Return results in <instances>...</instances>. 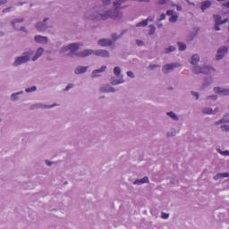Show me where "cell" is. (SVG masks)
I'll return each instance as SVG.
<instances>
[{
	"label": "cell",
	"instance_id": "6da1fadb",
	"mask_svg": "<svg viewBox=\"0 0 229 229\" xmlns=\"http://www.w3.org/2000/svg\"><path fill=\"white\" fill-rule=\"evenodd\" d=\"M123 17V13L120 12V11L115 10V9H112V10H108V11H105L103 12L102 13L99 14L98 20H105L107 19H115V20H119Z\"/></svg>",
	"mask_w": 229,
	"mask_h": 229
},
{
	"label": "cell",
	"instance_id": "7a4b0ae2",
	"mask_svg": "<svg viewBox=\"0 0 229 229\" xmlns=\"http://www.w3.org/2000/svg\"><path fill=\"white\" fill-rule=\"evenodd\" d=\"M81 46H82V43L81 42L71 43L69 45L62 47L61 50H60V52H61V53H67V52H69V53H71V54H73L77 51Z\"/></svg>",
	"mask_w": 229,
	"mask_h": 229
},
{
	"label": "cell",
	"instance_id": "3957f363",
	"mask_svg": "<svg viewBox=\"0 0 229 229\" xmlns=\"http://www.w3.org/2000/svg\"><path fill=\"white\" fill-rule=\"evenodd\" d=\"M31 54H32V51L31 50H30V51L25 52L23 55L17 56V57L15 58L13 65V66H18V65H20V64H24V63H27L29 60L30 59V56H31Z\"/></svg>",
	"mask_w": 229,
	"mask_h": 229
},
{
	"label": "cell",
	"instance_id": "277c9868",
	"mask_svg": "<svg viewBox=\"0 0 229 229\" xmlns=\"http://www.w3.org/2000/svg\"><path fill=\"white\" fill-rule=\"evenodd\" d=\"M192 70H193V73H196V74L203 73V74L208 75V74H210V72H211L212 70H214V69L212 68V67L209 66V65H203V66H198V65H196V66H193Z\"/></svg>",
	"mask_w": 229,
	"mask_h": 229
},
{
	"label": "cell",
	"instance_id": "5b68a950",
	"mask_svg": "<svg viewBox=\"0 0 229 229\" xmlns=\"http://www.w3.org/2000/svg\"><path fill=\"white\" fill-rule=\"evenodd\" d=\"M57 103H52V104H43V103H35L33 105L30 106V109L34 110V109H49V108H53L55 107H57Z\"/></svg>",
	"mask_w": 229,
	"mask_h": 229
},
{
	"label": "cell",
	"instance_id": "8992f818",
	"mask_svg": "<svg viewBox=\"0 0 229 229\" xmlns=\"http://www.w3.org/2000/svg\"><path fill=\"white\" fill-rule=\"evenodd\" d=\"M181 66V64L179 63H171V64H167L162 67V72L164 73H168L172 72L175 69Z\"/></svg>",
	"mask_w": 229,
	"mask_h": 229
},
{
	"label": "cell",
	"instance_id": "52a82bcc",
	"mask_svg": "<svg viewBox=\"0 0 229 229\" xmlns=\"http://www.w3.org/2000/svg\"><path fill=\"white\" fill-rule=\"evenodd\" d=\"M213 18H214V21H215L214 30H220V29H219V26L222 25V24L227 23V21H228V18H226L225 20H222V19H221V17H220V15H219V14H214Z\"/></svg>",
	"mask_w": 229,
	"mask_h": 229
},
{
	"label": "cell",
	"instance_id": "ba28073f",
	"mask_svg": "<svg viewBox=\"0 0 229 229\" xmlns=\"http://www.w3.org/2000/svg\"><path fill=\"white\" fill-rule=\"evenodd\" d=\"M227 50H228V47H227V46H222V47H220L218 49V51H217V55H216V57H215V59L216 60H221L224 56H226V54L227 53Z\"/></svg>",
	"mask_w": 229,
	"mask_h": 229
},
{
	"label": "cell",
	"instance_id": "9c48e42d",
	"mask_svg": "<svg viewBox=\"0 0 229 229\" xmlns=\"http://www.w3.org/2000/svg\"><path fill=\"white\" fill-rule=\"evenodd\" d=\"M47 21H48V18H46L44 19L43 21H39L35 24V28L39 31H44L47 29Z\"/></svg>",
	"mask_w": 229,
	"mask_h": 229
},
{
	"label": "cell",
	"instance_id": "30bf717a",
	"mask_svg": "<svg viewBox=\"0 0 229 229\" xmlns=\"http://www.w3.org/2000/svg\"><path fill=\"white\" fill-rule=\"evenodd\" d=\"M99 91L102 93H111V92L116 91V90L114 87L110 86L109 84H104L99 88Z\"/></svg>",
	"mask_w": 229,
	"mask_h": 229
},
{
	"label": "cell",
	"instance_id": "8fae6325",
	"mask_svg": "<svg viewBox=\"0 0 229 229\" xmlns=\"http://www.w3.org/2000/svg\"><path fill=\"white\" fill-rule=\"evenodd\" d=\"M213 91L216 93V95H223V96H227V95H229V90L227 88L215 87V88L213 89Z\"/></svg>",
	"mask_w": 229,
	"mask_h": 229
},
{
	"label": "cell",
	"instance_id": "7c38bea8",
	"mask_svg": "<svg viewBox=\"0 0 229 229\" xmlns=\"http://www.w3.org/2000/svg\"><path fill=\"white\" fill-rule=\"evenodd\" d=\"M94 54H95V56H100V57H104V58L109 57V56H110L109 52L105 49H96L94 51Z\"/></svg>",
	"mask_w": 229,
	"mask_h": 229
},
{
	"label": "cell",
	"instance_id": "4fadbf2b",
	"mask_svg": "<svg viewBox=\"0 0 229 229\" xmlns=\"http://www.w3.org/2000/svg\"><path fill=\"white\" fill-rule=\"evenodd\" d=\"M113 40L109 39H100L98 40V44L99 46H103V47H110L113 45Z\"/></svg>",
	"mask_w": 229,
	"mask_h": 229
},
{
	"label": "cell",
	"instance_id": "5bb4252c",
	"mask_svg": "<svg viewBox=\"0 0 229 229\" xmlns=\"http://www.w3.org/2000/svg\"><path fill=\"white\" fill-rule=\"evenodd\" d=\"M93 53H94V51L92 49H85V50H82V51H81V52H78V53H76L75 55L77 56H79V57H86V56H90V55H92Z\"/></svg>",
	"mask_w": 229,
	"mask_h": 229
},
{
	"label": "cell",
	"instance_id": "9a60e30c",
	"mask_svg": "<svg viewBox=\"0 0 229 229\" xmlns=\"http://www.w3.org/2000/svg\"><path fill=\"white\" fill-rule=\"evenodd\" d=\"M34 40L37 43H39V44H47L48 42V39L45 36H41V35H36L34 37Z\"/></svg>",
	"mask_w": 229,
	"mask_h": 229
},
{
	"label": "cell",
	"instance_id": "2e32d148",
	"mask_svg": "<svg viewBox=\"0 0 229 229\" xmlns=\"http://www.w3.org/2000/svg\"><path fill=\"white\" fill-rule=\"evenodd\" d=\"M88 70V66H82V65H79V66L75 67L74 69V73L75 74H82V73H86V71Z\"/></svg>",
	"mask_w": 229,
	"mask_h": 229
},
{
	"label": "cell",
	"instance_id": "e0dca14e",
	"mask_svg": "<svg viewBox=\"0 0 229 229\" xmlns=\"http://www.w3.org/2000/svg\"><path fill=\"white\" fill-rule=\"evenodd\" d=\"M150 183V180H149L148 176H144L142 178H140V179H136L133 182V184H137V185H140V184H149Z\"/></svg>",
	"mask_w": 229,
	"mask_h": 229
},
{
	"label": "cell",
	"instance_id": "ac0fdd59",
	"mask_svg": "<svg viewBox=\"0 0 229 229\" xmlns=\"http://www.w3.org/2000/svg\"><path fill=\"white\" fill-rule=\"evenodd\" d=\"M190 62H191V64H193V66L198 65V64H199V62H200V56L198 55V54H194V55H193L192 57H191Z\"/></svg>",
	"mask_w": 229,
	"mask_h": 229
},
{
	"label": "cell",
	"instance_id": "d6986e66",
	"mask_svg": "<svg viewBox=\"0 0 229 229\" xmlns=\"http://www.w3.org/2000/svg\"><path fill=\"white\" fill-rule=\"evenodd\" d=\"M43 53H44V49H43V47H39V48L36 50V53H35V55L33 56V57L31 58V60L32 61H36L37 59H39V58L42 56Z\"/></svg>",
	"mask_w": 229,
	"mask_h": 229
},
{
	"label": "cell",
	"instance_id": "ffe728a7",
	"mask_svg": "<svg viewBox=\"0 0 229 229\" xmlns=\"http://www.w3.org/2000/svg\"><path fill=\"white\" fill-rule=\"evenodd\" d=\"M218 110H219L218 108L212 109L211 107H204L203 109H202V113L204 115H214V114H216L218 112Z\"/></svg>",
	"mask_w": 229,
	"mask_h": 229
},
{
	"label": "cell",
	"instance_id": "44dd1931",
	"mask_svg": "<svg viewBox=\"0 0 229 229\" xmlns=\"http://www.w3.org/2000/svg\"><path fill=\"white\" fill-rule=\"evenodd\" d=\"M229 123V115L228 114H226L225 116H224V117L222 118V119L219 120L218 122L215 123V124H228Z\"/></svg>",
	"mask_w": 229,
	"mask_h": 229
},
{
	"label": "cell",
	"instance_id": "7402d4cb",
	"mask_svg": "<svg viewBox=\"0 0 229 229\" xmlns=\"http://www.w3.org/2000/svg\"><path fill=\"white\" fill-rule=\"evenodd\" d=\"M23 93V91L22 90H21V91H17V92H14V93H12L10 96V99L12 101H17L18 99H19V96L20 95H21Z\"/></svg>",
	"mask_w": 229,
	"mask_h": 229
},
{
	"label": "cell",
	"instance_id": "603a6c76",
	"mask_svg": "<svg viewBox=\"0 0 229 229\" xmlns=\"http://www.w3.org/2000/svg\"><path fill=\"white\" fill-rule=\"evenodd\" d=\"M210 5H211V2H210V1H203V2L201 4V10L204 12L205 10L210 8Z\"/></svg>",
	"mask_w": 229,
	"mask_h": 229
},
{
	"label": "cell",
	"instance_id": "cb8c5ba5",
	"mask_svg": "<svg viewBox=\"0 0 229 229\" xmlns=\"http://www.w3.org/2000/svg\"><path fill=\"white\" fill-rule=\"evenodd\" d=\"M110 82H111L112 85H118V84H121L123 82H124V80L123 77H119V78H116V79H112Z\"/></svg>",
	"mask_w": 229,
	"mask_h": 229
},
{
	"label": "cell",
	"instance_id": "d4e9b609",
	"mask_svg": "<svg viewBox=\"0 0 229 229\" xmlns=\"http://www.w3.org/2000/svg\"><path fill=\"white\" fill-rule=\"evenodd\" d=\"M229 176V174L225 172V173H219L217 174L216 176H214V179L215 180H219V179H222V178H227Z\"/></svg>",
	"mask_w": 229,
	"mask_h": 229
},
{
	"label": "cell",
	"instance_id": "484cf974",
	"mask_svg": "<svg viewBox=\"0 0 229 229\" xmlns=\"http://www.w3.org/2000/svg\"><path fill=\"white\" fill-rule=\"evenodd\" d=\"M124 3V1H115L113 3V5H114V9L115 10H117L120 11V9H122V4Z\"/></svg>",
	"mask_w": 229,
	"mask_h": 229
},
{
	"label": "cell",
	"instance_id": "4316f807",
	"mask_svg": "<svg viewBox=\"0 0 229 229\" xmlns=\"http://www.w3.org/2000/svg\"><path fill=\"white\" fill-rule=\"evenodd\" d=\"M106 69H107V66H106V65H103V66H101L100 68L96 69V70L93 71V73H92L91 75H99L101 73H103Z\"/></svg>",
	"mask_w": 229,
	"mask_h": 229
},
{
	"label": "cell",
	"instance_id": "83f0119b",
	"mask_svg": "<svg viewBox=\"0 0 229 229\" xmlns=\"http://www.w3.org/2000/svg\"><path fill=\"white\" fill-rule=\"evenodd\" d=\"M211 82H212V78L211 77L204 78L203 83H202V89H205L206 87H208V86L210 85Z\"/></svg>",
	"mask_w": 229,
	"mask_h": 229
},
{
	"label": "cell",
	"instance_id": "f1b7e54d",
	"mask_svg": "<svg viewBox=\"0 0 229 229\" xmlns=\"http://www.w3.org/2000/svg\"><path fill=\"white\" fill-rule=\"evenodd\" d=\"M22 21H23V18H16V19L12 20V21H11V25L13 26V28L15 29V27H16V24L20 23V22H22Z\"/></svg>",
	"mask_w": 229,
	"mask_h": 229
},
{
	"label": "cell",
	"instance_id": "f546056e",
	"mask_svg": "<svg viewBox=\"0 0 229 229\" xmlns=\"http://www.w3.org/2000/svg\"><path fill=\"white\" fill-rule=\"evenodd\" d=\"M167 116H169L170 118H172L173 120H176V121H177V120L179 119V118H178V116H177V115H176V113H174L173 111L167 112Z\"/></svg>",
	"mask_w": 229,
	"mask_h": 229
},
{
	"label": "cell",
	"instance_id": "4dcf8cb0",
	"mask_svg": "<svg viewBox=\"0 0 229 229\" xmlns=\"http://www.w3.org/2000/svg\"><path fill=\"white\" fill-rule=\"evenodd\" d=\"M177 46H178V48H179L180 51H184V50L186 49V44H184V42L178 41V42H177Z\"/></svg>",
	"mask_w": 229,
	"mask_h": 229
},
{
	"label": "cell",
	"instance_id": "1f68e13d",
	"mask_svg": "<svg viewBox=\"0 0 229 229\" xmlns=\"http://www.w3.org/2000/svg\"><path fill=\"white\" fill-rule=\"evenodd\" d=\"M176 133H177V131L176 130V129H172V130H170L169 132H167V137H174V136H176Z\"/></svg>",
	"mask_w": 229,
	"mask_h": 229
},
{
	"label": "cell",
	"instance_id": "d6a6232c",
	"mask_svg": "<svg viewBox=\"0 0 229 229\" xmlns=\"http://www.w3.org/2000/svg\"><path fill=\"white\" fill-rule=\"evenodd\" d=\"M148 21H149V19L142 20V21H141L140 22H138V23L136 24V26H137V27H144V26H146L148 24Z\"/></svg>",
	"mask_w": 229,
	"mask_h": 229
},
{
	"label": "cell",
	"instance_id": "836d02e7",
	"mask_svg": "<svg viewBox=\"0 0 229 229\" xmlns=\"http://www.w3.org/2000/svg\"><path fill=\"white\" fill-rule=\"evenodd\" d=\"M113 72H114V74L116 75V76H120L121 73H122V71H121V68L118 66H116L115 68L113 69Z\"/></svg>",
	"mask_w": 229,
	"mask_h": 229
},
{
	"label": "cell",
	"instance_id": "e575fe53",
	"mask_svg": "<svg viewBox=\"0 0 229 229\" xmlns=\"http://www.w3.org/2000/svg\"><path fill=\"white\" fill-rule=\"evenodd\" d=\"M177 18H178V15L176 14V13H175L174 14H172L171 16H170L169 21H170V22H176V21H177Z\"/></svg>",
	"mask_w": 229,
	"mask_h": 229
},
{
	"label": "cell",
	"instance_id": "d590c367",
	"mask_svg": "<svg viewBox=\"0 0 229 229\" xmlns=\"http://www.w3.org/2000/svg\"><path fill=\"white\" fill-rule=\"evenodd\" d=\"M176 50V47H174V46H169L168 47H167L165 49V53L166 54H168V53H171V52H174Z\"/></svg>",
	"mask_w": 229,
	"mask_h": 229
},
{
	"label": "cell",
	"instance_id": "8d00e7d4",
	"mask_svg": "<svg viewBox=\"0 0 229 229\" xmlns=\"http://www.w3.org/2000/svg\"><path fill=\"white\" fill-rule=\"evenodd\" d=\"M217 151L219 152V154L224 155V156H228L229 155V150H221L220 149H217Z\"/></svg>",
	"mask_w": 229,
	"mask_h": 229
},
{
	"label": "cell",
	"instance_id": "74e56055",
	"mask_svg": "<svg viewBox=\"0 0 229 229\" xmlns=\"http://www.w3.org/2000/svg\"><path fill=\"white\" fill-rule=\"evenodd\" d=\"M36 90H37V87H36V86H32V87H29V88L25 89V91L27 92V93H30V92L35 91Z\"/></svg>",
	"mask_w": 229,
	"mask_h": 229
},
{
	"label": "cell",
	"instance_id": "f35d334b",
	"mask_svg": "<svg viewBox=\"0 0 229 229\" xmlns=\"http://www.w3.org/2000/svg\"><path fill=\"white\" fill-rule=\"evenodd\" d=\"M155 30H156V27L154 25H150V30H149V35H153L155 33Z\"/></svg>",
	"mask_w": 229,
	"mask_h": 229
},
{
	"label": "cell",
	"instance_id": "ab89813d",
	"mask_svg": "<svg viewBox=\"0 0 229 229\" xmlns=\"http://www.w3.org/2000/svg\"><path fill=\"white\" fill-rule=\"evenodd\" d=\"M221 129H222L223 131H225V132H229L228 124H223L222 125H221Z\"/></svg>",
	"mask_w": 229,
	"mask_h": 229
},
{
	"label": "cell",
	"instance_id": "60d3db41",
	"mask_svg": "<svg viewBox=\"0 0 229 229\" xmlns=\"http://www.w3.org/2000/svg\"><path fill=\"white\" fill-rule=\"evenodd\" d=\"M207 99H210V100H217L218 99V95L214 94V95H210V96H208L206 98Z\"/></svg>",
	"mask_w": 229,
	"mask_h": 229
},
{
	"label": "cell",
	"instance_id": "b9f144b4",
	"mask_svg": "<svg viewBox=\"0 0 229 229\" xmlns=\"http://www.w3.org/2000/svg\"><path fill=\"white\" fill-rule=\"evenodd\" d=\"M160 217H161V219H167L169 218V214L167 213V212H162Z\"/></svg>",
	"mask_w": 229,
	"mask_h": 229
},
{
	"label": "cell",
	"instance_id": "7bdbcfd3",
	"mask_svg": "<svg viewBox=\"0 0 229 229\" xmlns=\"http://www.w3.org/2000/svg\"><path fill=\"white\" fill-rule=\"evenodd\" d=\"M73 83H69V84H67V86L64 88V91H68L69 90H71L72 88H73Z\"/></svg>",
	"mask_w": 229,
	"mask_h": 229
},
{
	"label": "cell",
	"instance_id": "ee69618b",
	"mask_svg": "<svg viewBox=\"0 0 229 229\" xmlns=\"http://www.w3.org/2000/svg\"><path fill=\"white\" fill-rule=\"evenodd\" d=\"M45 164L47 166V167H50V166H53L54 164H55V162H53V161H50V160H48V159H46V160H45Z\"/></svg>",
	"mask_w": 229,
	"mask_h": 229
},
{
	"label": "cell",
	"instance_id": "f6af8a7d",
	"mask_svg": "<svg viewBox=\"0 0 229 229\" xmlns=\"http://www.w3.org/2000/svg\"><path fill=\"white\" fill-rule=\"evenodd\" d=\"M191 94L193 95V97H195V99H199L200 94H199V93H198L197 91H191Z\"/></svg>",
	"mask_w": 229,
	"mask_h": 229
},
{
	"label": "cell",
	"instance_id": "bcb514c9",
	"mask_svg": "<svg viewBox=\"0 0 229 229\" xmlns=\"http://www.w3.org/2000/svg\"><path fill=\"white\" fill-rule=\"evenodd\" d=\"M136 44H137V46H140V47H142V46L145 45L143 41L141 40V39H136Z\"/></svg>",
	"mask_w": 229,
	"mask_h": 229
},
{
	"label": "cell",
	"instance_id": "7dc6e473",
	"mask_svg": "<svg viewBox=\"0 0 229 229\" xmlns=\"http://www.w3.org/2000/svg\"><path fill=\"white\" fill-rule=\"evenodd\" d=\"M157 67H159V64H150V65H149L148 66V69L149 70H153V69L157 68Z\"/></svg>",
	"mask_w": 229,
	"mask_h": 229
},
{
	"label": "cell",
	"instance_id": "c3c4849f",
	"mask_svg": "<svg viewBox=\"0 0 229 229\" xmlns=\"http://www.w3.org/2000/svg\"><path fill=\"white\" fill-rule=\"evenodd\" d=\"M127 75H128L130 78H134V73H133L132 71H128V72H127Z\"/></svg>",
	"mask_w": 229,
	"mask_h": 229
},
{
	"label": "cell",
	"instance_id": "681fc988",
	"mask_svg": "<svg viewBox=\"0 0 229 229\" xmlns=\"http://www.w3.org/2000/svg\"><path fill=\"white\" fill-rule=\"evenodd\" d=\"M175 13V12H174L173 10H167V13L166 14H167V15H169V16H171L172 14H174Z\"/></svg>",
	"mask_w": 229,
	"mask_h": 229
},
{
	"label": "cell",
	"instance_id": "f907efd6",
	"mask_svg": "<svg viewBox=\"0 0 229 229\" xmlns=\"http://www.w3.org/2000/svg\"><path fill=\"white\" fill-rule=\"evenodd\" d=\"M12 9H13V7L10 6V7H8V8H4V10L2 11V12H3V13H6V12H9V11H11Z\"/></svg>",
	"mask_w": 229,
	"mask_h": 229
},
{
	"label": "cell",
	"instance_id": "816d5d0a",
	"mask_svg": "<svg viewBox=\"0 0 229 229\" xmlns=\"http://www.w3.org/2000/svg\"><path fill=\"white\" fill-rule=\"evenodd\" d=\"M165 17H166L165 13H161V16H160V21H161V20H163V19H165Z\"/></svg>",
	"mask_w": 229,
	"mask_h": 229
},
{
	"label": "cell",
	"instance_id": "f5cc1de1",
	"mask_svg": "<svg viewBox=\"0 0 229 229\" xmlns=\"http://www.w3.org/2000/svg\"><path fill=\"white\" fill-rule=\"evenodd\" d=\"M102 3H103V4H110V3H111V2H110L109 0H108V1H103V2H102Z\"/></svg>",
	"mask_w": 229,
	"mask_h": 229
},
{
	"label": "cell",
	"instance_id": "db71d44e",
	"mask_svg": "<svg viewBox=\"0 0 229 229\" xmlns=\"http://www.w3.org/2000/svg\"><path fill=\"white\" fill-rule=\"evenodd\" d=\"M224 4V6H226L227 8H228L229 7V2H227V3H225V4Z\"/></svg>",
	"mask_w": 229,
	"mask_h": 229
},
{
	"label": "cell",
	"instance_id": "11a10c76",
	"mask_svg": "<svg viewBox=\"0 0 229 229\" xmlns=\"http://www.w3.org/2000/svg\"><path fill=\"white\" fill-rule=\"evenodd\" d=\"M166 3H167V1H165V0H164V1H159V2H158V4H166Z\"/></svg>",
	"mask_w": 229,
	"mask_h": 229
},
{
	"label": "cell",
	"instance_id": "9f6ffc18",
	"mask_svg": "<svg viewBox=\"0 0 229 229\" xmlns=\"http://www.w3.org/2000/svg\"><path fill=\"white\" fill-rule=\"evenodd\" d=\"M6 3V1H3V2H0V4H4Z\"/></svg>",
	"mask_w": 229,
	"mask_h": 229
}]
</instances>
